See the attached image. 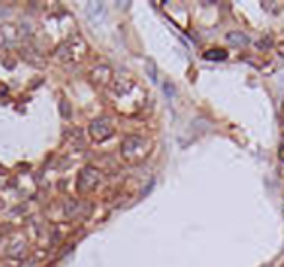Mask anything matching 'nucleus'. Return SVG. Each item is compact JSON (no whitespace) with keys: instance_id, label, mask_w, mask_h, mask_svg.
Masks as SVG:
<instances>
[{"instance_id":"obj_2","label":"nucleus","mask_w":284,"mask_h":267,"mask_svg":"<svg viewBox=\"0 0 284 267\" xmlns=\"http://www.w3.org/2000/svg\"><path fill=\"white\" fill-rule=\"evenodd\" d=\"M226 39H228L232 45H235V47H244V45L249 43V37H247L246 33H241V31H230V33L226 35Z\"/></svg>"},{"instance_id":"obj_3","label":"nucleus","mask_w":284,"mask_h":267,"mask_svg":"<svg viewBox=\"0 0 284 267\" xmlns=\"http://www.w3.org/2000/svg\"><path fill=\"white\" fill-rule=\"evenodd\" d=\"M226 57H228V53L224 49H209V51H205V59L207 61H224Z\"/></svg>"},{"instance_id":"obj_1","label":"nucleus","mask_w":284,"mask_h":267,"mask_svg":"<svg viewBox=\"0 0 284 267\" xmlns=\"http://www.w3.org/2000/svg\"><path fill=\"white\" fill-rule=\"evenodd\" d=\"M90 135H92V137H96L98 140L109 137V135H111L109 119H96V121L90 125Z\"/></svg>"},{"instance_id":"obj_4","label":"nucleus","mask_w":284,"mask_h":267,"mask_svg":"<svg viewBox=\"0 0 284 267\" xmlns=\"http://www.w3.org/2000/svg\"><path fill=\"white\" fill-rule=\"evenodd\" d=\"M261 267H272V265H261Z\"/></svg>"}]
</instances>
